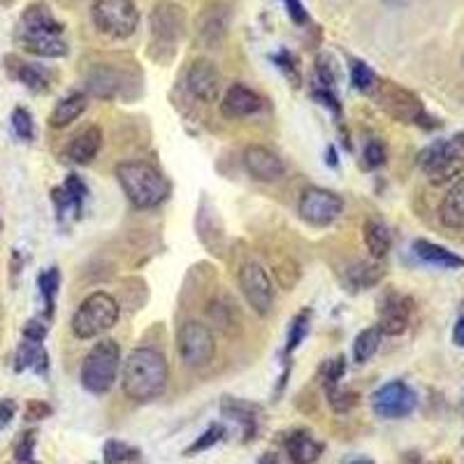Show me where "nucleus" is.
I'll list each match as a JSON object with an SVG mask.
<instances>
[{
  "mask_svg": "<svg viewBox=\"0 0 464 464\" xmlns=\"http://www.w3.org/2000/svg\"><path fill=\"white\" fill-rule=\"evenodd\" d=\"M228 26H230V12L226 5H212L197 19L196 40L205 50H219L226 43Z\"/></svg>",
  "mask_w": 464,
  "mask_h": 464,
  "instance_id": "nucleus-15",
  "label": "nucleus"
},
{
  "mask_svg": "<svg viewBox=\"0 0 464 464\" xmlns=\"http://www.w3.org/2000/svg\"><path fill=\"white\" fill-rule=\"evenodd\" d=\"M325 395H328V402H330V406L336 414H346V411H351L358 404V395L353 391H344L342 385L328 388Z\"/></svg>",
  "mask_w": 464,
  "mask_h": 464,
  "instance_id": "nucleus-35",
  "label": "nucleus"
},
{
  "mask_svg": "<svg viewBox=\"0 0 464 464\" xmlns=\"http://www.w3.org/2000/svg\"><path fill=\"white\" fill-rule=\"evenodd\" d=\"M260 110H263V98L244 84H232L220 103V112L228 119H246Z\"/></svg>",
  "mask_w": 464,
  "mask_h": 464,
  "instance_id": "nucleus-17",
  "label": "nucleus"
},
{
  "mask_svg": "<svg viewBox=\"0 0 464 464\" xmlns=\"http://www.w3.org/2000/svg\"><path fill=\"white\" fill-rule=\"evenodd\" d=\"M121 369V351L114 339H103L89 351L81 365V385L93 395L112 391Z\"/></svg>",
  "mask_w": 464,
  "mask_h": 464,
  "instance_id": "nucleus-4",
  "label": "nucleus"
},
{
  "mask_svg": "<svg viewBox=\"0 0 464 464\" xmlns=\"http://www.w3.org/2000/svg\"><path fill=\"white\" fill-rule=\"evenodd\" d=\"M316 74H318V84L323 86V89H335V67H332L330 58H325L321 56L316 61Z\"/></svg>",
  "mask_w": 464,
  "mask_h": 464,
  "instance_id": "nucleus-43",
  "label": "nucleus"
},
{
  "mask_svg": "<svg viewBox=\"0 0 464 464\" xmlns=\"http://www.w3.org/2000/svg\"><path fill=\"white\" fill-rule=\"evenodd\" d=\"M351 81L362 93H374V89L379 86V80H376L372 67L362 61H353V66H351Z\"/></svg>",
  "mask_w": 464,
  "mask_h": 464,
  "instance_id": "nucleus-32",
  "label": "nucleus"
},
{
  "mask_svg": "<svg viewBox=\"0 0 464 464\" xmlns=\"http://www.w3.org/2000/svg\"><path fill=\"white\" fill-rule=\"evenodd\" d=\"M421 167L432 183H446L464 172V135L429 144L421 153Z\"/></svg>",
  "mask_w": 464,
  "mask_h": 464,
  "instance_id": "nucleus-6",
  "label": "nucleus"
},
{
  "mask_svg": "<svg viewBox=\"0 0 464 464\" xmlns=\"http://www.w3.org/2000/svg\"><path fill=\"white\" fill-rule=\"evenodd\" d=\"M362 159H365V167H369V170H376V167H381L385 163V147L381 144V142L372 140L365 147Z\"/></svg>",
  "mask_w": 464,
  "mask_h": 464,
  "instance_id": "nucleus-40",
  "label": "nucleus"
},
{
  "mask_svg": "<svg viewBox=\"0 0 464 464\" xmlns=\"http://www.w3.org/2000/svg\"><path fill=\"white\" fill-rule=\"evenodd\" d=\"M33 448H35V432L24 434L17 444V464H37L33 460Z\"/></svg>",
  "mask_w": 464,
  "mask_h": 464,
  "instance_id": "nucleus-42",
  "label": "nucleus"
},
{
  "mask_svg": "<svg viewBox=\"0 0 464 464\" xmlns=\"http://www.w3.org/2000/svg\"><path fill=\"white\" fill-rule=\"evenodd\" d=\"M170 369L167 360L153 348H135L130 351L121 369V388L133 402H151L160 398L167 388Z\"/></svg>",
  "mask_w": 464,
  "mask_h": 464,
  "instance_id": "nucleus-1",
  "label": "nucleus"
},
{
  "mask_svg": "<svg viewBox=\"0 0 464 464\" xmlns=\"http://www.w3.org/2000/svg\"><path fill=\"white\" fill-rule=\"evenodd\" d=\"M256 464H279V458H276V452H263V458Z\"/></svg>",
  "mask_w": 464,
  "mask_h": 464,
  "instance_id": "nucleus-50",
  "label": "nucleus"
},
{
  "mask_svg": "<svg viewBox=\"0 0 464 464\" xmlns=\"http://www.w3.org/2000/svg\"><path fill=\"white\" fill-rule=\"evenodd\" d=\"M239 290L249 306L260 316H267L275 306V286L267 269L258 263H244L239 267Z\"/></svg>",
  "mask_w": 464,
  "mask_h": 464,
  "instance_id": "nucleus-10",
  "label": "nucleus"
},
{
  "mask_svg": "<svg viewBox=\"0 0 464 464\" xmlns=\"http://www.w3.org/2000/svg\"><path fill=\"white\" fill-rule=\"evenodd\" d=\"M411 321V302L404 295L391 293L385 295L379 306V328L381 335L398 336L406 332Z\"/></svg>",
  "mask_w": 464,
  "mask_h": 464,
  "instance_id": "nucleus-16",
  "label": "nucleus"
},
{
  "mask_svg": "<svg viewBox=\"0 0 464 464\" xmlns=\"http://www.w3.org/2000/svg\"><path fill=\"white\" fill-rule=\"evenodd\" d=\"M119 302L110 293H91L77 306L73 316V332L80 339H96L110 332L119 321Z\"/></svg>",
  "mask_w": 464,
  "mask_h": 464,
  "instance_id": "nucleus-5",
  "label": "nucleus"
},
{
  "mask_svg": "<svg viewBox=\"0 0 464 464\" xmlns=\"http://www.w3.org/2000/svg\"><path fill=\"white\" fill-rule=\"evenodd\" d=\"M44 336H47V325H43L40 321H28V323L24 325V339H26V342L43 344Z\"/></svg>",
  "mask_w": 464,
  "mask_h": 464,
  "instance_id": "nucleus-45",
  "label": "nucleus"
},
{
  "mask_svg": "<svg viewBox=\"0 0 464 464\" xmlns=\"http://www.w3.org/2000/svg\"><path fill=\"white\" fill-rule=\"evenodd\" d=\"M452 342H455V346L464 348V316L458 318V323L452 328Z\"/></svg>",
  "mask_w": 464,
  "mask_h": 464,
  "instance_id": "nucleus-49",
  "label": "nucleus"
},
{
  "mask_svg": "<svg viewBox=\"0 0 464 464\" xmlns=\"http://www.w3.org/2000/svg\"><path fill=\"white\" fill-rule=\"evenodd\" d=\"M0 228H3V223H0Z\"/></svg>",
  "mask_w": 464,
  "mask_h": 464,
  "instance_id": "nucleus-52",
  "label": "nucleus"
},
{
  "mask_svg": "<svg viewBox=\"0 0 464 464\" xmlns=\"http://www.w3.org/2000/svg\"><path fill=\"white\" fill-rule=\"evenodd\" d=\"M116 179L123 196L137 209H153L170 196V183L149 163H121L116 167Z\"/></svg>",
  "mask_w": 464,
  "mask_h": 464,
  "instance_id": "nucleus-3",
  "label": "nucleus"
},
{
  "mask_svg": "<svg viewBox=\"0 0 464 464\" xmlns=\"http://www.w3.org/2000/svg\"><path fill=\"white\" fill-rule=\"evenodd\" d=\"M344 372H346V358H335V360L325 362L323 369H321V379H323V388H335L339 385V381L344 379Z\"/></svg>",
  "mask_w": 464,
  "mask_h": 464,
  "instance_id": "nucleus-38",
  "label": "nucleus"
},
{
  "mask_svg": "<svg viewBox=\"0 0 464 464\" xmlns=\"http://www.w3.org/2000/svg\"><path fill=\"white\" fill-rule=\"evenodd\" d=\"M309 321H312L309 312H299L298 316L293 318V323H290V330H288L286 353H293L295 348L305 342V336L309 335Z\"/></svg>",
  "mask_w": 464,
  "mask_h": 464,
  "instance_id": "nucleus-34",
  "label": "nucleus"
},
{
  "mask_svg": "<svg viewBox=\"0 0 464 464\" xmlns=\"http://www.w3.org/2000/svg\"><path fill=\"white\" fill-rule=\"evenodd\" d=\"M286 451L293 464H313L323 455V444L313 439L306 429H298L286 439Z\"/></svg>",
  "mask_w": 464,
  "mask_h": 464,
  "instance_id": "nucleus-24",
  "label": "nucleus"
},
{
  "mask_svg": "<svg viewBox=\"0 0 464 464\" xmlns=\"http://www.w3.org/2000/svg\"><path fill=\"white\" fill-rule=\"evenodd\" d=\"M220 411H223V415H226V418H230V421H235V422H239V425H242L246 441L256 439L258 415H260V409H258L256 404L244 402V399L226 398V399H223V404H220Z\"/></svg>",
  "mask_w": 464,
  "mask_h": 464,
  "instance_id": "nucleus-22",
  "label": "nucleus"
},
{
  "mask_svg": "<svg viewBox=\"0 0 464 464\" xmlns=\"http://www.w3.org/2000/svg\"><path fill=\"white\" fill-rule=\"evenodd\" d=\"M93 24L112 40H128L140 26V12L133 0H93Z\"/></svg>",
  "mask_w": 464,
  "mask_h": 464,
  "instance_id": "nucleus-7",
  "label": "nucleus"
},
{
  "mask_svg": "<svg viewBox=\"0 0 464 464\" xmlns=\"http://www.w3.org/2000/svg\"><path fill=\"white\" fill-rule=\"evenodd\" d=\"M272 61H275L276 66H279V70L286 74L288 81H293V86H299V73H298V67H295L293 56L288 54V51H282V54L272 56Z\"/></svg>",
  "mask_w": 464,
  "mask_h": 464,
  "instance_id": "nucleus-41",
  "label": "nucleus"
},
{
  "mask_svg": "<svg viewBox=\"0 0 464 464\" xmlns=\"http://www.w3.org/2000/svg\"><path fill=\"white\" fill-rule=\"evenodd\" d=\"M223 437H226V429H223V425H209V428L205 429V434L197 437V439L193 441L189 448H186V455H196V452L207 451V448L216 446L219 441H223Z\"/></svg>",
  "mask_w": 464,
  "mask_h": 464,
  "instance_id": "nucleus-36",
  "label": "nucleus"
},
{
  "mask_svg": "<svg viewBox=\"0 0 464 464\" xmlns=\"http://www.w3.org/2000/svg\"><path fill=\"white\" fill-rule=\"evenodd\" d=\"M415 404H418V395L404 381H391V383L381 385L379 391L372 395L374 414L379 418H385V421L406 418V415L414 414Z\"/></svg>",
  "mask_w": 464,
  "mask_h": 464,
  "instance_id": "nucleus-12",
  "label": "nucleus"
},
{
  "mask_svg": "<svg viewBox=\"0 0 464 464\" xmlns=\"http://www.w3.org/2000/svg\"><path fill=\"white\" fill-rule=\"evenodd\" d=\"M149 56L166 66L177 54L179 43L186 35V12L172 0H159L149 17Z\"/></svg>",
  "mask_w": 464,
  "mask_h": 464,
  "instance_id": "nucleus-2",
  "label": "nucleus"
},
{
  "mask_svg": "<svg viewBox=\"0 0 464 464\" xmlns=\"http://www.w3.org/2000/svg\"><path fill=\"white\" fill-rule=\"evenodd\" d=\"M12 128L21 140H33L35 128H33L31 112H26L24 107H17V110L12 112Z\"/></svg>",
  "mask_w": 464,
  "mask_h": 464,
  "instance_id": "nucleus-39",
  "label": "nucleus"
},
{
  "mask_svg": "<svg viewBox=\"0 0 464 464\" xmlns=\"http://www.w3.org/2000/svg\"><path fill=\"white\" fill-rule=\"evenodd\" d=\"M381 275H383V272H381L379 265L355 263L353 267L346 269V283L351 286V290H367V288H372L374 283H379Z\"/></svg>",
  "mask_w": 464,
  "mask_h": 464,
  "instance_id": "nucleus-29",
  "label": "nucleus"
},
{
  "mask_svg": "<svg viewBox=\"0 0 464 464\" xmlns=\"http://www.w3.org/2000/svg\"><path fill=\"white\" fill-rule=\"evenodd\" d=\"M37 286H40V293H43L44 302H47V306H50V312H51L54 298H56V293H58V286H61V275H58V269L51 267V269H47V272H43L40 279H37Z\"/></svg>",
  "mask_w": 464,
  "mask_h": 464,
  "instance_id": "nucleus-37",
  "label": "nucleus"
},
{
  "mask_svg": "<svg viewBox=\"0 0 464 464\" xmlns=\"http://www.w3.org/2000/svg\"><path fill=\"white\" fill-rule=\"evenodd\" d=\"M381 336L383 335H381L379 328H367V330H362L353 342V360L360 362V365L372 360L381 346Z\"/></svg>",
  "mask_w": 464,
  "mask_h": 464,
  "instance_id": "nucleus-30",
  "label": "nucleus"
},
{
  "mask_svg": "<svg viewBox=\"0 0 464 464\" xmlns=\"http://www.w3.org/2000/svg\"><path fill=\"white\" fill-rule=\"evenodd\" d=\"M348 464H374L372 460H367V458H358V460H353V462H348Z\"/></svg>",
  "mask_w": 464,
  "mask_h": 464,
  "instance_id": "nucleus-51",
  "label": "nucleus"
},
{
  "mask_svg": "<svg viewBox=\"0 0 464 464\" xmlns=\"http://www.w3.org/2000/svg\"><path fill=\"white\" fill-rule=\"evenodd\" d=\"M14 411H17V404L12 399H3L0 402V425H7V422L12 421Z\"/></svg>",
  "mask_w": 464,
  "mask_h": 464,
  "instance_id": "nucleus-48",
  "label": "nucleus"
},
{
  "mask_svg": "<svg viewBox=\"0 0 464 464\" xmlns=\"http://www.w3.org/2000/svg\"><path fill=\"white\" fill-rule=\"evenodd\" d=\"M135 458H137V451L119 439H110L103 448L104 464H123V462H130V460Z\"/></svg>",
  "mask_w": 464,
  "mask_h": 464,
  "instance_id": "nucleus-33",
  "label": "nucleus"
},
{
  "mask_svg": "<svg viewBox=\"0 0 464 464\" xmlns=\"http://www.w3.org/2000/svg\"><path fill=\"white\" fill-rule=\"evenodd\" d=\"M242 160H244V170L249 172V177H253L256 182L272 183L286 174L283 160L279 159L272 149L260 147V144H251V147H246Z\"/></svg>",
  "mask_w": 464,
  "mask_h": 464,
  "instance_id": "nucleus-14",
  "label": "nucleus"
},
{
  "mask_svg": "<svg viewBox=\"0 0 464 464\" xmlns=\"http://www.w3.org/2000/svg\"><path fill=\"white\" fill-rule=\"evenodd\" d=\"M17 77L19 81L26 86V89H31V91H50L51 89V77L50 73L40 66H33V63H19L17 67Z\"/></svg>",
  "mask_w": 464,
  "mask_h": 464,
  "instance_id": "nucleus-31",
  "label": "nucleus"
},
{
  "mask_svg": "<svg viewBox=\"0 0 464 464\" xmlns=\"http://www.w3.org/2000/svg\"><path fill=\"white\" fill-rule=\"evenodd\" d=\"M17 40L28 54L43 56V58H61L67 54V43L63 40V33L19 31Z\"/></svg>",
  "mask_w": 464,
  "mask_h": 464,
  "instance_id": "nucleus-18",
  "label": "nucleus"
},
{
  "mask_svg": "<svg viewBox=\"0 0 464 464\" xmlns=\"http://www.w3.org/2000/svg\"><path fill=\"white\" fill-rule=\"evenodd\" d=\"M374 93L379 96V103L388 114H392L395 119L404 123H418V126H425V128H432L428 121H432L422 107V103L415 98L414 93L406 91V89H399L398 84L392 81H379V86L374 89Z\"/></svg>",
  "mask_w": 464,
  "mask_h": 464,
  "instance_id": "nucleus-9",
  "label": "nucleus"
},
{
  "mask_svg": "<svg viewBox=\"0 0 464 464\" xmlns=\"http://www.w3.org/2000/svg\"><path fill=\"white\" fill-rule=\"evenodd\" d=\"M283 5H286L288 17L293 19L295 24L302 26L309 21V12H306L305 5H302V0H283Z\"/></svg>",
  "mask_w": 464,
  "mask_h": 464,
  "instance_id": "nucleus-44",
  "label": "nucleus"
},
{
  "mask_svg": "<svg viewBox=\"0 0 464 464\" xmlns=\"http://www.w3.org/2000/svg\"><path fill=\"white\" fill-rule=\"evenodd\" d=\"M439 219L451 230H464V177L452 183L441 200Z\"/></svg>",
  "mask_w": 464,
  "mask_h": 464,
  "instance_id": "nucleus-23",
  "label": "nucleus"
},
{
  "mask_svg": "<svg viewBox=\"0 0 464 464\" xmlns=\"http://www.w3.org/2000/svg\"><path fill=\"white\" fill-rule=\"evenodd\" d=\"M100 147H103V130L98 126H89L70 142L67 156H70L74 166H89L98 156Z\"/></svg>",
  "mask_w": 464,
  "mask_h": 464,
  "instance_id": "nucleus-20",
  "label": "nucleus"
},
{
  "mask_svg": "<svg viewBox=\"0 0 464 464\" xmlns=\"http://www.w3.org/2000/svg\"><path fill=\"white\" fill-rule=\"evenodd\" d=\"M123 81H126V74H121V70H116L114 66H93V70L86 77V86L93 96L98 98H114L119 93H123Z\"/></svg>",
  "mask_w": 464,
  "mask_h": 464,
  "instance_id": "nucleus-19",
  "label": "nucleus"
},
{
  "mask_svg": "<svg viewBox=\"0 0 464 464\" xmlns=\"http://www.w3.org/2000/svg\"><path fill=\"white\" fill-rule=\"evenodd\" d=\"M89 107V96L86 93H73V96H67V98L58 100L50 116V123L54 128H66L73 121H77L81 114Z\"/></svg>",
  "mask_w": 464,
  "mask_h": 464,
  "instance_id": "nucleus-25",
  "label": "nucleus"
},
{
  "mask_svg": "<svg viewBox=\"0 0 464 464\" xmlns=\"http://www.w3.org/2000/svg\"><path fill=\"white\" fill-rule=\"evenodd\" d=\"M365 244L367 249H369V253H372L374 260H381V258L388 256V251H391L392 246V237L391 232H388V228L381 223V220H367L365 223Z\"/></svg>",
  "mask_w": 464,
  "mask_h": 464,
  "instance_id": "nucleus-27",
  "label": "nucleus"
},
{
  "mask_svg": "<svg viewBox=\"0 0 464 464\" xmlns=\"http://www.w3.org/2000/svg\"><path fill=\"white\" fill-rule=\"evenodd\" d=\"M177 348L182 360L193 369L207 367L214 360L216 355V339L205 323L197 321H186L179 328L177 335Z\"/></svg>",
  "mask_w": 464,
  "mask_h": 464,
  "instance_id": "nucleus-8",
  "label": "nucleus"
},
{
  "mask_svg": "<svg viewBox=\"0 0 464 464\" xmlns=\"http://www.w3.org/2000/svg\"><path fill=\"white\" fill-rule=\"evenodd\" d=\"M298 212L302 216V220H306L309 226H318L325 228L335 223L344 212V200L342 196H336L332 190L328 189H306L299 197Z\"/></svg>",
  "mask_w": 464,
  "mask_h": 464,
  "instance_id": "nucleus-11",
  "label": "nucleus"
},
{
  "mask_svg": "<svg viewBox=\"0 0 464 464\" xmlns=\"http://www.w3.org/2000/svg\"><path fill=\"white\" fill-rule=\"evenodd\" d=\"M86 197V186L77 174H67L66 183H63L61 189L54 190V200L58 202V209H74V214H81V202Z\"/></svg>",
  "mask_w": 464,
  "mask_h": 464,
  "instance_id": "nucleus-26",
  "label": "nucleus"
},
{
  "mask_svg": "<svg viewBox=\"0 0 464 464\" xmlns=\"http://www.w3.org/2000/svg\"><path fill=\"white\" fill-rule=\"evenodd\" d=\"M313 98L321 100L325 107H330V110L335 112L336 116H339V112H342V107H339V100H336V96L332 93V89H323V86H321V89H316V91H313Z\"/></svg>",
  "mask_w": 464,
  "mask_h": 464,
  "instance_id": "nucleus-46",
  "label": "nucleus"
},
{
  "mask_svg": "<svg viewBox=\"0 0 464 464\" xmlns=\"http://www.w3.org/2000/svg\"><path fill=\"white\" fill-rule=\"evenodd\" d=\"M47 415H51V406H47L44 402H31L28 409H26V418L28 421H43Z\"/></svg>",
  "mask_w": 464,
  "mask_h": 464,
  "instance_id": "nucleus-47",
  "label": "nucleus"
},
{
  "mask_svg": "<svg viewBox=\"0 0 464 464\" xmlns=\"http://www.w3.org/2000/svg\"><path fill=\"white\" fill-rule=\"evenodd\" d=\"M414 253L418 260H422L425 265H434L441 269H460L464 267V258L448 251L446 246L434 244L428 239H415L414 242Z\"/></svg>",
  "mask_w": 464,
  "mask_h": 464,
  "instance_id": "nucleus-21",
  "label": "nucleus"
},
{
  "mask_svg": "<svg viewBox=\"0 0 464 464\" xmlns=\"http://www.w3.org/2000/svg\"><path fill=\"white\" fill-rule=\"evenodd\" d=\"M183 84H186V91L200 103H216L223 80H220L219 67L209 58H196L183 74Z\"/></svg>",
  "mask_w": 464,
  "mask_h": 464,
  "instance_id": "nucleus-13",
  "label": "nucleus"
},
{
  "mask_svg": "<svg viewBox=\"0 0 464 464\" xmlns=\"http://www.w3.org/2000/svg\"><path fill=\"white\" fill-rule=\"evenodd\" d=\"M17 369H33L37 374H47L50 369V355L44 351L43 344L24 342L17 353Z\"/></svg>",
  "mask_w": 464,
  "mask_h": 464,
  "instance_id": "nucleus-28",
  "label": "nucleus"
}]
</instances>
